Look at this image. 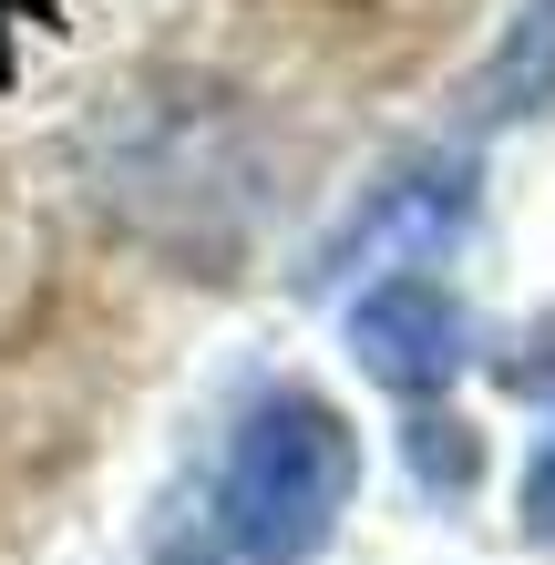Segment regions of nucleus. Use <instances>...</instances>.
<instances>
[{"label": "nucleus", "instance_id": "obj_1", "mask_svg": "<svg viewBox=\"0 0 555 565\" xmlns=\"http://www.w3.org/2000/svg\"><path fill=\"white\" fill-rule=\"evenodd\" d=\"M350 493H361V443L350 422L319 402V391H278L257 402L237 452H226L216 483V524L247 565H309L319 545L340 535Z\"/></svg>", "mask_w": 555, "mask_h": 565}, {"label": "nucleus", "instance_id": "obj_2", "mask_svg": "<svg viewBox=\"0 0 555 565\" xmlns=\"http://www.w3.org/2000/svg\"><path fill=\"white\" fill-rule=\"evenodd\" d=\"M463 340H473L463 298H452L442 278H421V268H402V278L350 298V350H361V371L381 391H402V402H433V391L463 371Z\"/></svg>", "mask_w": 555, "mask_h": 565}, {"label": "nucleus", "instance_id": "obj_3", "mask_svg": "<svg viewBox=\"0 0 555 565\" xmlns=\"http://www.w3.org/2000/svg\"><path fill=\"white\" fill-rule=\"evenodd\" d=\"M463 206H473V164H412V175L381 185V206L350 226V247H361V257L402 247V268H421V257L463 226Z\"/></svg>", "mask_w": 555, "mask_h": 565}, {"label": "nucleus", "instance_id": "obj_4", "mask_svg": "<svg viewBox=\"0 0 555 565\" xmlns=\"http://www.w3.org/2000/svg\"><path fill=\"white\" fill-rule=\"evenodd\" d=\"M555 104V0H525L504 21L494 62L473 73V124H514V114H545Z\"/></svg>", "mask_w": 555, "mask_h": 565}, {"label": "nucleus", "instance_id": "obj_5", "mask_svg": "<svg viewBox=\"0 0 555 565\" xmlns=\"http://www.w3.org/2000/svg\"><path fill=\"white\" fill-rule=\"evenodd\" d=\"M412 462H421V483H473V431L463 422H412Z\"/></svg>", "mask_w": 555, "mask_h": 565}, {"label": "nucleus", "instance_id": "obj_6", "mask_svg": "<svg viewBox=\"0 0 555 565\" xmlns=\"http://www.w3.org/2000/svg\"><path fill=\"white\" fill-rule=\"evenodd\" d=\"M525 535H535V545H555V431H545L535 462H525Z\"/></svg>", "mask_w": 555, "mask_h": 565}, {"label": "nucleus", "instance_id": "obj_7", "mask_svg": "<svg viewBox=\"0 0 555 565\" xmlns=\"http://www.w3.org/2000/svg\"><path fill=\"white\" fill-rule=\"evenodd\" d=\"M11 21H52V0H0V31Z\"/></svg>", "mask_w": 555, "mask_h": 565}]
</instances>
